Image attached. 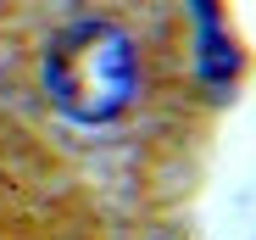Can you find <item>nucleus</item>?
<instances>
[{"label":"nucleus","instance_id":"nucleus-1","mask_svg":"<svg viewBox=\"0 0 256 240\" xmlns=\"http://www.w3.org/2000/svg\"><path fill=\"white\" fill-rule=\"evenodd\" d=\"M39 78L67 123L100 129L117 123L140 90V45L112 17H78L50 34L45 56H39Z\"/></svg>","mask_w":256,"mask_h":240}]
</instances>
